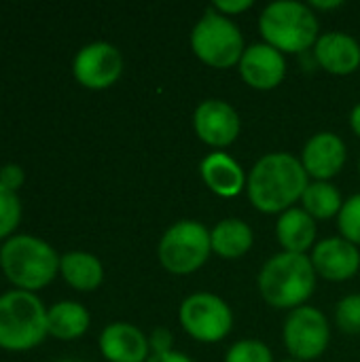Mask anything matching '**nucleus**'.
Returning <instances> with one entry per match:
<instances>
[{
	"label": "nucleus",
	"instance_id": "obj_2",
	"mask_svg": "<svg viewBox=\"0 0 360 362\" xmlns=\"http://www.w3.org/2000/svg\"><path fill=\"white\" fill-rule=\"evenodd\" d=\"M318 276L310 255L278 252L263 263L257 276V288L263 301L274 310L293 312L308 305L316 291Z\"/></svg>",
	"mask_w": 360,
	"mask_h": 362
},
{
	"label": "nucleus",
	"instance_id": "obj_15",
	"mask_svg": "<svg viewBox=\"0 0 360 362\" xmlns=\"http://www.w3.org/2000/svg\"><path fill=\"white\" fill-rule=\"evenodd\" d=\"M312 53L316 64L333 76H350L360 68V42L342 30L320 34Z\"/></svg>",
	"mask_w": 360,
	"mask_h": 362
},
{
	"label": "nucleus",
	"instance_id": "obj_3",
	"mask_svg": "<svg viewBox=\"0 0 360 362\" xmlns=\"http://www.w3.org/2000/svg\"><path fill=\"white\" fill-rule=\"evenodd\" d=\"M259 32L280 53L301 55L320 38V21L308 2L274 0L259 15Z\"/></svg>",
	"mask_w": 360,
	"mask_h": 362
},
{
	"label": "nucleus",
	"instance_id": "obj_17",
	"mask_svg": "<svg viewBox=\"0 0 360 362\" xmlns=\"http://www.w3.org/2000/svg\"><path fill=\"white\" fill-rule=\"evenodd\" d=\"M100 352L108 362H146L151 356L149 335L129 322H112L100 333Z\"/></svg>",
	"mask_w": 360,
	"mask_h": 362
},
{
	"label": "nucleus",
	"instance_id": "obj_34",
	"mask_svg": "<svg viewBox=\"0 0 360 362\" xmlns=\"http://www.w3.org/2000/svg\"><path fill=\"white\" fill-rule=\"evenodd\" d=\"M359 174H360V159H359Z\"/></svg>",
	"mask_w": 360,
	"mask_h": 362
},
{
	"label": "nucleus",
	"instance_id": "obj_27",
	"mask_svg": "<svg viewBox=\"0 0 360 362\" xmlns=\"http://www.w3.org/2000/svg\"><path fill=\"white\" fill-rule=\"evenodd\" d=\"M149 346H151V354H166L174 350V335L170 329L159 327L149 335Z\"/></svg>",
	"mask_w": 360,
	"mask_h": 362
},
{
	"label": "nucleus",
	"instance_id": "obj_31",
	"mask_svg": "<svg viewBox=\"0 0 360 362\" xmlns=\"http://www.w3.org/2000/svg\"><path fill=\"white\" fill-rule=\"evenodd\" d=\"M310 4V8L316 13V11H335V8H342L344 6V2L342 0H312V2H308Z\"/></svg>",
	"mask_w": 360,
	"mask_h": 362
},
{
	"label": "nucleus",
	"instance_id": "obj_10",
	"mask_svg": "<svg viewBox=\"0 0 360 362\" xmlns=\"http://www.w3.org/2000/svg\"><path fill=\"white\" fill-rule=\"evenodd\" d=\"M72 74L79 85L91 91H102L112 87L123 74L121 51L104 40L85 45L72 62Z\"/></svg>",
	"mask_w": 360,
	"mask_h": 362
},
{
	"label": "nucleus",
	"instance_id": "obj_20",
	"mask_svg": "<svg viewBox=\"0 0 360 362\" xmlns=\"http://www.w3.org/2000/svg\"><path fill=\"white\" fill-rule=\"evenodd\" d=\"M59 272H62V278L74 291H81V293H91L100 288V284L104 282V267L100 259L85 250H72V252L62 255Z\"/></svg>",
	"mask_w": 360,
	"mask_h": 362
},
{
	"label": "nucleus",
	"instance_id": "obj_14",
	"mask_svg": "<svg viewBox=\"0 0 360 362\" xmlns=\"http://www.w3.org/2000/svg\"><path fill=\"white\" fill-rule=\"evenodd\" d=\"M299 161L310 180H333L348 161V146L335 132H318L308 138Z\"/></svg>",
	"mask_w": 360,
	"mask_h": 362
},
{
	"label": "nucleus",
	"instance_id": "obj_32",
	"mask_svg": "<svg viewBox=\"0 0 360 362\" xmlns=\"http://www.w3.org/2000/svg\"><path fill=\"white\" fill-rule=\"evenodd\" d=\"M350 127H352L354 136L360 138V102L350 110Z\"/></svg>",
	"mask_w": 360,
	"mask_h": 362
},
{
	"label": "nucleus",
	"instance_id": "obj_8",
	"mask_svg": "<svg viewBox=\"0 0 360 362\" xmlns=\"http://www.w3.org/2000/svg\"><path fill=\"white\" fill-rule=\"evenodd\" d=\"M178 322L197 344H219L233 329V312L229 303L214 293H193L182 299Z\"/></svg>",
	"mask_w": 360,
	"mask_h": 362
},
{
	"label": "nucleus",
	"instance_id": "obj_12",
	"mask_svg": "<svg viewBox=\"0 0 360 362\" xmlns=\"http://www.w3.org/2000/svg\"><path fill=\"white\" fill-rule=\"evenodd\" d=\"M242 81L255 91H272L286 78V55L267 42H252L246 47L238 64Z\"/></svg>",
	"mask_w": 360,
	"mask_h": 362
},
{
	"label": "nucleus",
	"instance_id": "obj_9",
	"mask_svg": "<svg viewBox=\"0 0 360 362\" xmlns=\"http://www.w3.org/2000/svg\"><path fill=\"white\" fill-rule=\"evenodd\" d=\"M282 341L291 358L318 361L331 344V325L314 305H301L289 312L282 327Z\"/></svg>",
	"mask_w": 360,
	"mask_h": 362
},
{
	"label": "nucleus",
	"instance_id": "obj_25",
	"mask_svg": "<svg viewBox=\"0 0 360 362\" xmlns=\"http://www.w3.org/2000/svg\"><path fill=\"white\" fill-rule=\"evenodd\" d=\"M337 329L346 335H360V295L352 293L337 301L335 305Z\"/></svg>",
	"mask_w": 360,
	"mask_h": 362
},
{
	"label": "nucleus",
	"instance_id": "obj_29",
	"mask_svg": "<svg viewBox=\"0 0 360 362\" xmlns=\"http://www.w3.org/2000/svg\"><path fill=\"white\" fill-rule=\"evenodd\" d=\"M23 180H25V174L15 163H8L0 170V185L8 191H17L23 185Z\"/></svg>",
	"mask_w": 360,
	"mask_h": 362
},
{
	"label": "nucleus",
	"instance_id": "obj_6",
	"mask_svg": "<svg viewBox=\"0 0 360 362\" xmlns=\"http://www.w3.org/2000/svg\"><path fill=\"white\" fill-rule=\"evenodd\" d=\"M47 335V312L36 295L28 291L0 295V348L11 352L32 350Z\"/></svg>",
	"mask_w": 360,
	"mask_h": 362
},
{
	"label": "nucleus",
	"instance_id": "obj_30",
	"mask_svg": "<svg viewBox=\"0 0 360 362\" xmlns=\"http://www.w3.org/2000/svg\"><path fill=\"white\" fill-rule=\"evenodd\" d=\"M146 362H193L185 352H178V350H172V352H166V354H151Z\"/></svg>",
	"mask_w": 360,
	"mask_h": 362
},
{
	"label": "nucleus",
	"instance_id": "obj_19",
	"mask_svg": "<svg viewBox=\"0 0 360 362\" xmlns=\"http://www.w3.org/2000/svg\"><path fill=\"white\" fill-rule=\"evenodd\" d=\"M210 244H212V255L225 261H236L246 257L255 246V231L246 221L229 216L219 221L210 229Z\"/></svg>",
	"mask_w": 360,
	"mask_h": 362
},
{
	"label": "nucleus",
	"instance_id": "obj_11",
	"mask_svg": "<svg viewBox=\"0 0 360 362\" xmlns=\"http://www.w3.org/2000/svg\"><path fill=\"white\" fill-rule=\"evenodd\" d=\"M193 132L212 151H225L240 138L242 119L229 102L208 98L193 112Z\"/></svg>",
	"mask_w": 360,
	"mask_h": 362
},
{
	"label": "nucleus",
	"instance_id": "obj_26",
	"mask_svg": "<svg viewBox=\"0 0 360 362\" xmlns=\"http://www.w3.org/2000/svg\"><path fill=\"white\" fill-rule=\"evenodd\" d=\"M19 218H21V204L17 193L0 185V240L13 233V229L19 225Z\"/></svg>",
	"mask_w": 360,
	"mask_h": 362
},
{
	"label": "nucleus",
	"instance_id": "obj_1",
	"mask_svg": "<svg viewBox=\"0 0 360 362\" xmlns=\"http://www.w3.org/2000/svg\"><path fill=\"white\" fill-rule=\"evenodd\" d=\"M310 185L299 157L276 151L255 161L246 180V197L261 214H282L301 202Z\"/></svg>",
	"mask_w": 360,
	"mask_h": 362
},
{
	"label": "nucleus",
	"instance_id": "obj_16",
	"mask_svg": "<svg viewBox=\"0 0 360 362\" xmlns=\"http://www.w3.org/2000/svg\"><path fill=\"white\" fill-rule=\"evenodd\" d=\"M199 176L204 185L219 197L231 199L246 191L248 174L242 163L225 151H212L199 161Z\"/></svg>",
	"mask_w": 360,
	"mask_h": 362
},
{
	"label": "nucleus",
	"instance_id": "obj_33",
	"mask_svg": "<svg viewBox=\"0 0 360 362\" xmlns=\"http://www.w3.org/2000/svg\"><path fill=\"white\" fill-rule=\"evenodd\" d=\"M280 362H303V361H297V358H284V361Z\"/></svg>",
	"mask_w": 360,
	"mask_h": 362
},
{
	"label": "nucleus",
	"instance_id": "obj_7",
	"mask_svg": "<svg viewBox=\"0 0 360 362\" xmlns=\"http://www.w3.org/2000/svg\"><path fill=\"white\" fill-rule=\"evenodd\" d=\"M157 257L161 267L172 276L199 272L212 257L210 229L193 218L176 221L163 231L157 244Z\"/></svg>",
	"mask_w": 360,
	"mask_h": 362
},
{
	"label": "nucleus",
	"instance_id": "obj_21",
	"mask_svg": "<svg viewBox=\"0 0 360 362\" xmlns=\"http://www.w3.org/2000/svg\"><path fill=\"white\" fill-rule=\"evenodd\" d=\"M89 312L76 301H59L47 310V331L62 341L83 337L89 329Z\"/></svg>",
	"mask_w": 360,
	"mask_h": 362
},
{
	"label": "nucleus",
	"instance_id": "obj_13",
	"mask_svg": "<svg viewBox=\"0 0 360 362\" xmlns=\"http://www.w3.org/2000/svg\"><path fill=\"white\" fill-rule=\"evenodd\" d=\"M318 278L327 282H348L360 272V248L342 235L323 238L310 252Z\"/></svg>",
	"mask_w": 360,
	"mask_h": 362
},
{
	"label": "nucleus",
	"instance_id": "obj_5",
	"mask_svg": "<svg viewBox=\"0 0 360 362\" xmlns=\"http://www.w3.org/2000/svg\"><path fill=\"white\" fill-rule=\"evenodd\" d=\"M189 45L195 57L214 70L236 68L248 47L240 25L212 6H208L195 21L189 34Z\"/></svg>",
	"mask_w": 360,
	"mask_h": 362
},
{
	"label": "nucleus",
	"instance_id": "obj_22",
	"mask_svg": "<svg viewBox=\"0 0 360 362\" xmlns=\"http://www.w3.org/2000/svg\"><path fill=\"white\" fill-rule=\"evenodd\" d=\"M342 191L329 182V180H310L308 189L301 197V208L318 223V221H331L337 218L342 206H344Z\"/></svg>",
	"mask_w": 360,
	"mask_h": 362
},
{
	"label": "nucleus",
	"instance_id": "obj_24",
	"mask_svg": "<svg viewBox=\"0 0 360 362\" xmlns=\"http://www.w3.org/2000/svg\"><path fill=\"white\" fill-rule=\"evenodd\" d=\"M225 362H274V354L267 344L246 337L227 350Z\"/></svg>",
	"mask_w": 360,
	"mask_h": 362
},
{
	"label": "nucleus",
	"instance_id": "obj_4",
	"mask_svg": "<svg viewBox=\"0 0 360 362\" xmlns=\"http://www.w3.org/2000/svg\"><path fill=\"white\" fill-rule=\"evenodd\" d=\"M57 252L34 235L8 238L0 248V267L11 284L21 291H38L51 284L59 272Z\"/></svg>",
	"mask_w": 360,
	"mask_h": 362
},
{
	"label": "nucleus",
	"instance_id": "obj_23",
	"mask_svg": "<svg viewBox=\"0 0 360 362\" xmlns=\"http://www.w3.org/2000/svg\"><path fill=\"white\" fill-rule=\"evenodd\" d=\"M335 221H337L339 235L360 248V193L350 195L344 202Z\"/></svg>",
	"mask_w": 360,
	"mask_h": 362
},
{
	"label": "nucleus",
	"instance_id": "obj_28",
	"mask_svg": "<svg viewBox=\"0 0 360 362\" xmlns=\"http://www.w3.org/2000/svg\"><path fill=\"white\" fill-rule=\"evenodd\" d=\"M210 6L216 8L221 15L233 19V17H238V15L250 11V8H252V0H216V2L210 4Z\"/></svg>",
	"mask_w": 360,
	"mask_h": 362
},
{
	"label": "nucleus",
	"instance_id": "obj_18",
	"mask_svg": "<svg viewBox=\"0 0 360 362\" xmlns=\"http://www.w3.org/2000/svg\"><path fill=\"white\" fill-rule=\"evenodd\" d=\"M276 240L282 248V252H295V255H308L316 246L318 227L316 221L301 208L295 206L276 218Z\"/></svg>",
	"mask_w": 360,
	"mask_h": 362
}]
</instances>
